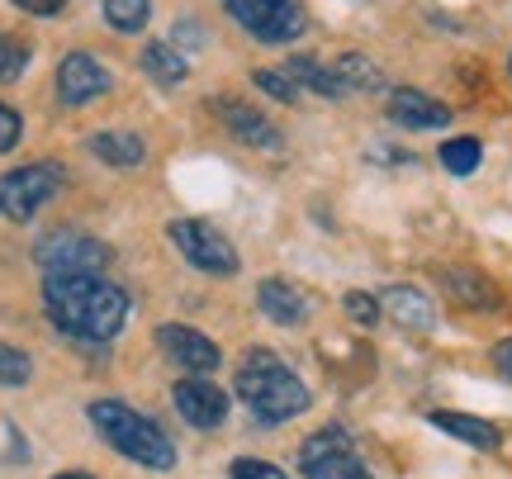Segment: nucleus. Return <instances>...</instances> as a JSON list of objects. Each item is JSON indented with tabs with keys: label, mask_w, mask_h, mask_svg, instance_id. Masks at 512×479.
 <instances>
[{
	"label": "nucleus",
	"mask_w": 512,
	"mask_h": 479,
	"mask_svg": "<svg viewBox=\"0 0 512 479\" xmlns=\"http://www.w3.org/2000/svg\"><path fill=\"white\" fill-rule=\"evenodd\" d=\"M252 81H256V91L280 100V105H294V100H299V86L290 81V72H256Z\"/></svg>",
	"instance_id": "obj_27"
},
{
	"label": "nucleus",
	"mask_w": 512,
	"mask_h": 479,
	"mask_svg": "<svg viewBox=\"0 0 512 479\" xmlns=\"http://www.w3.org/2000/svg\"><path fill=\"white\" fill-rule=\"evenodd\" d=\"M19 133H24V124H19V114L10 110V105H0V152H10L19 143Z\"/></svg>",
	"instance_id": "obj_29"
},
{
	"label": "nucleus",
	"mask_w": 512,
	"mask_h": 479,
	"mask_svg": "<svg viewBox=\"0 0 512 479\" xmlns=\"http://www.w3.org/2000/svg\"><path fill=\"white\" fill-rule=\"evenodd\" d=\"M389 119L399 129H446L451 110L422 91H389Z\"/></svg>",
	"instance_id": "obj_15"
},
{
	"label": "nucleus",
	"mask_w": 512,
	"mask_h": 479,
	"mask_svg": "<svg viewBox=\"0 0 512 479\" xmlns=\"http://www.w3.org/2000/svg\"><path fill=\"white\" fill-rule=\"evenodd\" d=\"M86 413H91V427L124 461L143 465V470H171L176 465V446L166 442L162 427L152 423V418H143L138 408L119 404V399H95Z\"/></svg>",
	"instance_id": "obj_3"
},
{
	"label": "nucleus",
	"mask_w": 512,
	"mask_h": 479,
	"mask_svg": "<svg viewBox=\"0 0 512 479\" xmlns=\"http://www.w3.org/2000/svg\"><path fill=\"white\" fill-rule=\"evenodd\" d=\"M53 479H95V475H86V470H67V475H53Z\"/></svg>",
	"instance_id": "obj_32"
},
{
	"label": "nucleus",
	"mask_w": 512,
	"mask_h": 479,
	"mask_svg": "<svg viewBox=\"0 0 512 479\" xmlns=\"http://www.w3.org/2000/svg\"><path fill=\"white\" fill-rule=\"evenodd\" d=\"M223 5L261 43H290L304 34V10L294 0H223Z\"/></svg>",
	"instance_id": "obj_7"
},
{
	"label": "nucleus",
	"mask_w": 512,
	"mask_h": 479,
	"mask_svg": "<svg viewBox=\"0 0 512 479\" xmlns=\"http://www.w3.org/2000/svg\"><path fill=\"white\" fill-rule=\"evenodd\" d=\"M91 152L100 157V162H110V166H138L147 157L143 138H138V133H124V129L95 133V138H91Z\"/></svg>",
	"instance_id": "obj_19"
},
{
	"label": "nucleus",
	"mask_w": 512,
	"mask_h": 479,
	"mask_svg": "<svg viewBox=\"0 0 512 479\" xmlns=\"http://www.w3.org/2000/svg\"><path fill=\"white\" fill-rule=\"evenodd\" d=\"M138 62H143V72L152 76V81H162V86H181L185 76H190V62H185L176 48H166V43H147Z\"/></svg>",
	"instance_id": "obj_20"
},
{
	"label": "nucleus",
	"mask_w": 512,
	"mask_h": 479,
	"mask_svg": "<svg viewBox=\"0 0 512 479\" xmlns=\"http://www.w3.org/2000/svg\"><path fill=\"white\" fill-rule=\"evenodd\" d=\"M380 309L408 332H432L437 328V304L422 295V290H413V285H384Z\"/></svg>",
	"instance_id": "obj_14"
},
{
	"label": "nucleus",
	"mask_w": 512,
	"mask_h": 479,
	"mask_svg": "<svg viewBox=\"0 0 512 479\" xmlns=\"http://www.w3.org/2000/svg\"><path fill=\"white\" fill-rule=\"evenodd\" d=\"M38 266L48 276H62V271H100L110 261V247L91 233H76V228H57L34 247Z\"/></svg>",
	"instance_id": "obj_8"
},
{
	"label": "nucleus",
	"mask_w": 512,
	"mask_h": 479,
	"mask_svg": "<svg viewBox=\"0 0 512 479\" xmlns=\"http://www.w3.org/2000/svg\"><path fill=\"white\" fill-rule=\"evenodd\" d=\"M479 162H484L479 138H446V143H441V166H446L451 176H475Z\"/></svg>",
	"instance_id": "obj_22"
},
{
	"label": "nucleus",
	"mask_w": 512,
	"mask_h": 479,
	"mask_svg": "<svg viewBox=\"0 0 512 479\" xmlns=\"http://www.w3.org/2000/svg\"><path fill=\"white\" fill-rule=\"evenodd\" d=\"M285 72H290V81L299 86V91H313V95H323V100H342V95H351L347 86H342V76L332 72V67H323L318 57H290Z\"/></svg>",
	"instance_id": "obj_18"
},
{
	"label": "nucleus",
	"mask_w": 512,
	"mask_h": 479,
	"mask_svg": "<svg viewBox=\"0 0 512 479\" xmlns=\"http://www.w3.org/2000/svg\"><path fill=\"white\" fill-rule=\"evenodd\" d=\"M43 309L76 342H110L128 318V295L95 271H62L43 280Z\"/></svg>",
	"instance_id": "obj_1"
},
{
	"label": "nucleus",
	"mask_w": 512,
	"mask_h": 479,
	"mask_svg": "<svg viewBox=\"0 0 512 479\" xmlns=\"http://www.w3.org/2000/svg\"><path fill=\"white\" fill-rule=\"evenodd\" d=\"M508 72H512V57H508Z\"/></svg>",
	"instance_id": "obj_33"
},
{
	"label": "nucleus",
	"mask_w": 512,
	"mask_h": 479,
	"mask_svg": "<svg viewBox=\"0 0 512 479\" xmlns=\"http://www.w3.org/2000/svg\"><path fill=\"white\" fill-rule=\"evenodd\" d=\"M214 114H219L223 124H228V133L233 138H242L247 148H266L275 152L280 148V129H275L266 114H256L252 105H242V100H233V95H223V100H214Z\"/></svg>",
	"instance_id": "obj_12"
},
{
	"label": "nucleus",
	"mask_w": 512,
	"mask_h": 479,
	"mask_svg": "<svg viewBox=\"0 0 512 479\" xmlns=\"http://www.w3.org/2000/svg\"><path fill=\"white\" fill-rule=\"evenodd\" d=\"M441 285H446V295L456 299V304H465V309H498V290L489 276H479V271H470V266H451V271H441Z\"/></svg>",
	"instance_id": "obj_16"
},
{
	"label": "nucleus",
	"mask_w": 512,
	"mask_h": 479,
	"mask_svg": "<svg viewBox=\"0 0 512 479\" xmlns=\"http://www.w3.org/2000/svg\"><path fill=\"white\" fill-rule=\"evenodd\" d=\"M152 15V5L147 0H105V19H110L119 34H138Z\"/></svg>",
	"instance_id": "obj_23"
},
{
	"label": "nucleus",
	"mask_w": 512,
	"mask_h": 479,
	"mask_svg": "<svg viewBox=\"0 0 512 479\" xmlns=\"http://www.w3.org/2000/svg\"><path fill=\"white\" fill-rule=\"evenodd\" d=\"M494 366H498V375H508V380H512V337L494 347Z\"/></svg>",
	"instance_id": "obj_31"
},
{
	"label": "nucleus",
	"mask_w": 512,
	"mask_h": 479,
	"mask_svg": "<svg viewBox=\"0 0 512 479\" xmlns=\"http://www.w3.org/2000/svg\"><path fill=\"white\" fill-rule=\"evenodd\" d=\"M233 389H238V399L247 404L256 423H290V418H299L309 408V385L266 347L242 356Z\"/></svg>",
	"instance_id": "obj_2"
},
{
	"label": "nucleus",
	"mask_w": 512,
	"mask_h": 479,
	"mask_svg": "<svg viewBox=\"0 0 512 479\" xmlns=\"http://www.w3.org/2000/svg\"><path fill=\"white\" fill-rule=\"evenodd\" d=\"M110 91V72L91 53H67L57 62V95L67 105H91L95 95Z\"/></svg>",
	"instance_id": "obj_11"
},
{
	"label": "nucleus",
	"mask_w": 512,
	"mask_h": 479,
	"mask_svg": "<svg viewBox=\"0 0 512 479\" xmlns=\"http://www.w3.org/2000/svg\"><path fill=\"white\" fill-rule=\"evenodd\" d=\"M228 479H285V470L271 461H233V470H228Z\"/></svg>",
	"instance_id": "obj_28"
},
{
	"label": "nucleus",
	"mask_w": 512,
	"mask_h": 479,
	"mask_svg": "<svg viewBox=\"0 0 512 479\" xmlns=\"http://www.w3.org/2000/svg\"><path fill=\"white\" fill-rule=\"evenodd\" d=\"M432 427H441L446 437L475 446V451H498L503 446V432L484 418H470V413H432Z\"/></svg>",
	"instance_id": "obj_17"
},
{
	"label": "nucleus",
	"mask_w": 512,
	"mask_h": 479,
	"mask_svg": "<svg viewBox=\"0 0 512 479\" xmlns=\"http://www.w3.org/2000/svg\"><path fill=\"white\" fill-rule=\"evenodd\" d=\"M29 375H34V361L19 347L0 342V385H29Z\"/></svg>",
	"instance_id": "obj_25"
},
{
	"label": "nucleus",
	"mask_w": 512,
	"mask_h": 479,
	"mask_svg": "<svg viewBox=\"0 0 512 479\" xmlns=\"http://www.w3.org/2000/svg\"><path fill=\"white\" fill-rule=\"evenodd\" d=\"M157 347H162L181 370H190V375H209V370L223 366L219 347H214L204 332L185 328V323H162V328H157Z\"/></svg>",
	"instance_id": "obj_9"
},
{
	"label": "nucleus",
	"mask_w": 512,
	"mask_h": 479,
	"mask_svg": "<svg viewBox=\"0 0 512 479\" xmlns=\"http://www.w3.org/2000/svg\"><path fill=\"white\" fill-rule=\"evenodd\" d=\"M342 309H347V318L351 323H356V328H375V323H380V299H370L366 290H351L347 299H342Z\"/></svg>",
	"instance_id": "obj_26"
},
{
	"label": "nucleus",
	"mask_w": 512,
	"mask_h": 479,
	"mask_svg": "<svg viewBox=\"0 0 512 479\" xmlns=\"http://www.w3.org/2000/svg\"><path fill=\"white\" fill-rule=\"evenodd\" d=\"M10 5H19L24 15H57L67 0H10Z\"/></svg>",
	"instance_id": "obj_30"
},
{
	"label": "nucleus",
	"mask_w": 512,
	"mask_h": 479,
	"mask_svg": "<svg viewBox=\"0 0 512 479\" xmlns=\"http://www.w3.org/2000/svg\"><path fill=\"white\" fill-rule=\"evenodd\" d=\"M299 470L304 479H370V470L356 461L347 427H323L299 446Z\"/></svg>",
	"instance_id": "obj_6"
},
{
	"label": "nucleus",
	"mask_w": 512,
	"mask_h": 479,
	"mask_svg": "<svg viewBox=\"0 0 512 479\" xmlns=\"http://www.w3.org/2000/svg\"><path fill=\"white\" fill-rule=\"evenodd\" d=\"M256 304H261V314L280 323V328H299V323H309L313 304L304 290H294L290 280H261L256 285Z\"/></svg>",
	"instance_id": "obj_13"
},
{
	"label": "nucleus",
	"mask_w": 512,
	"mask_h": 479,
	"mask_svg": "<svg viewBox=\"0 0 512 479\" xmlns=\"http://www.w3.org/2000/svg\"><path fill=\"white\" fill-rule=\"evenodd\" d=\"M166 238L181 247V257L204 271V276H238V252H233V242L223 238L214 223L204 219H176L166 228Z\"/></svg>",
	"instance_id": "obj_5"
},
{
	"label": "nucleus",
	"mask_w": 512,
	"mask_h": 479,
	"mask_svg": "<svg viewBox=\"0 0 512 479\" xmlns=\"http://www.w3.org/2000/svg\"><path fill=\"white\" fill-rule=\"evenodd\" d=\"M24 67H29V43L0 34V81H19Z\"/></svg>",
	"instance_id": "obj_24"
},
{
	"label": "nucleus",
	"mask_w": 512,
	"mask_h": 479,
	"mask_svg": "<svg viewBox=\"0 0 512 479\" xmlns=\"http://www.w3.org/2000/svg\"><path fill=\"white\" fill-rule=\"evenodd\" d=\"M57 185H62V166L57 162H29V166L5 171L0 176V214L15 223L34 219L38 209L57 195Z\"/></svg>",
	"instance_id": "obj_4"
},
{
	"label": "nucleus",
	"mask_w": 512,
	"mask_h": 479,
	"mask_svg": "<svg viewBox=\"0 0 512 479\" xmlns=\"http://www.w3.org/2000/svg\"><path fill=\"white\" fill-rule=\"evenodd\" d=\"M332 72L342 76V86H347V91H366V95L384 91V72L370 62L366 53H342L337 62H332Z\"/></svg>",
	"instance_id": "obj_21"
},
{
	"label": "nucleus",
	"mask_w": 512,
	"mask_h": 479,
	"mask_svg": "<svg viewBox=\"0 0 512 479\" xmlns=\"http://www.w3.org/2000/svg\"><path fill=\"white\" fill-rule=\"evenodd\" d=\"M171 404H176L185 423L200 427V432H209V427H219L228 418V394L219 385H209V380H176Z\"/></svg>",
	"instance_id": "obj_10"
}]
</instances>
